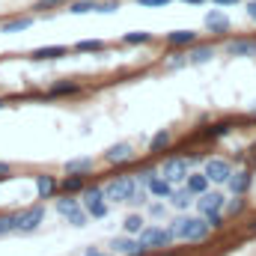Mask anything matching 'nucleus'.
Listing matches in <instances>:
<instances>
[{
    "label": "nucleus",
    "mask_w": 256,
    "mask_h": 256,
    "mask_svg": "<svg viewBox=\"0 0 256 256\" xmlns=\"http://www.w3.org/2000/svg\"><path fill=\"white\" fill-rule=\"evenodd\" d=\"M120 9V0H98V9L96 12H102V15H114Z\"/></svg>",
    "instance_id": "72a5a7b5"
},
{
    "label": "nucleus",
    "mask_w": 256,
    "mask_h": 256,
    "mask_svg": "<svg viewBox=\"0 0 256 256\" xmlns=\"http://www.w3.org/2000/svg\"><path fill=\"white\" fill-rule=\"evenodd\" d=\"M146 226V220H143V214H128L126 220H122V230H126L128 236H137L140 230Z\"/></svg>",
    "instance_id": "c756f323"
},
{
    "label": "nucleus",
    "mask_w": 256,
    "mask_h": 256,
    "mask_svg": "<svg viewBox=\"0 0 256 256\" xmlns=\"http://www.w3.org/2000/svg\"><path fill=\"white\" fill-rule=\"evenodd\" d=\"M0 108H6V98H0Z\"/></svg>",
    "instance_id": "c03bdc74"
},
{
    "label": "nucleus",
    "mask_w": 256,
    "mask_h": 256,
    "mask_svg": "<svg viewBox=\"0 0 256 256\" xmlns=\"http://www.w3.org/2000/svg\"><path fill=\"white\" fill-rule=\"evenodd\" d=\"M74 92H80V84L78 80H57L48 90V96H74Z\"/></svg>",
    "instance_id": "bb28decb"
},
{
    "label": "nucleus",
    "mask_w": 256,
    "mask_h": 256,
    "mask_svg": "<svg viewBox=\"0 0 256 256\" xmlns=\"http://www.w3.org/2000/svg\"><path fill=\"white\" fill-rule=\"evenodd\" d=\"M78 196H80V206L86 208V214L92 220L108 218V196H104V188L102 185H84V191L78 194Z\"/></svg>",
    "instance_id": "f03ea898"
},
{
    "label": "nucleus",
    "mask_w": 256,
    "mask_h": 256,
    "mask_svg": "<svg viewBox=\"0 0 256 256\" xmlns=\"http://www.w3.org/2000/svg\"><path fill=\"white\" fill-rule=\"evenodd\" d=\"M250 232H254V236H256V220H254V224H250Z\"/></svg>",
    "instance_id": "37998d69"
},
{
    "label": "nucleus",
    "mask_w": 256,
    "mask_h": 256,
    "mask_svg": "<svg viewBox=\"0 0 256 256\" xmlns=\"http://www.w3.org/2000/svg\"><path fill=\"white\" fill-rule=\"evenodd\" d=\"M212 57H214L212 45H191V51H188V63L191 66H202V63H208Z\"/></svg>",
    "instance_id": "aec40b11"
},
{
    "label": "nucleus",
    "mask_w": 256,
    "mask_h": 256,
    "mask_svg": "<svg viewBox=\"0 0 256 256\" xmlns=\"http://www.w3.org/2000/svg\"><path fill=\"white\" fill-rule=\"evenodd\" d=\"M149 214L152 218H164V202H152L149 206Z\"/></svg>",
    "instance_id": "c9c22d12"
},
{
    "label": "nucleus",
    "mask_w": 256,
    "mask_h": 256,
    "mask_svg": "<svg viewBox=\"0 0 256 256\" xmlns=\"http://www.w3.org/2000/svg\"><path fill=\"white\" fill-rule=\"evenodd\" d=\"M170 232H173V238H179V242L200 244V242L208 238L212 226H208V220H206L202 214H182V218H176V220L170 224Z\"/></svg>",
    "instance_id": "f257e3e1"
},
{
    "label": "nucleus",
    "mask_w": 256,
    "mask_h": 256,
    "mask_svg": "<svg viewBox=\"0 0 256 256\" xmlns=\"http://www.w3.org/2000/svg\"><path fill=\"white\" fill-rule=\"evenodd\" d=\"M84 256H110V254H102L98 248H90V250H86V254H84Z\"/></svg>",
    "instance_id": "a19ab883"
},
{
    "label": "nucleus",
    "mask_w": 256,
    "mask_h": 256,
    "mask_svg": "<svg viewBox=\"0 0 256 256\" xmlns=\"http://www.w3.org/2000/svg\"><path fill=\"white\" fill-rule=\"evenodd\" d=\"M202 173L208 176L212 185H226V179H230V173H232V164H230L226 158H206Z\"/></svg>",
    "instance_id": "0eeeda50"
},
{
    "label": "nucleus",
    "mask_w": 256,
    "mask_h": 256,
    "mask_svg": "<svg viewBox=\"0 0 256 256\" xmlns=\"http://www.w3.org/2000/svg\"><path fill=\"white\" fill-rule=\"evenodd\" d=\"M66 3H68V0H36L33 9H36V12H45V9H60Z\"/></svg>",
    "instance_id": "473e14b6"
},
{
    "label": "nucleus",
    "mask_w": 256,
    "mask_h": 256,
    "mask_svg": "<svg viewBox=\"0 0 256 256\" xmlns=\"http://www.w3.org/2000/svg\"><path fill=\"white\" fill-rule=\"evenodd\" d=\"M74 208H80V196L78 194H63L60 200H57V214H72Z\"/></svg>",
    "instance_id": "393cba45"
},
{
    "label": "nucleus",
    "mask_w": 256,
    "mask_h": 256,
    "mask_svg": "<svg viewBox=\"0 0 256 256\" xmlns=\"http://www.w3.org/2000/svg\"><path fill=\"white\" fill-rule=\"evenodd\" d=\"M248 18H250V21H256V0H250V3H248Z\"/></svg>",
    "instance_id": "58836bf2"
},
{
    "label": "nucleus",
    "mask_w": 256,
    "mask_h": 256,
    "mask_svg": "<svg viewBox=\"0 0 256 256\" xmlns=\"http://www.w3.org/2000/svg\"><path fill=\"white\" fill-rule=\"evenodd\" d=\"M170 140H173L170 128H161V131L149 140V152H161V149H167V146H170Z\"/></svg>",
    "instance_id": "cd10ccee"
},
{
    "label": "nucleus",
    "mask_w": 256,
    "mask_h": 256,
    "mask_svg": "<svg viewBox=\"0 0 256 256\" xmlns=\"http://www.w3.org/2000/svg\"><path fill=\"white\" fill-rule=\"evenodd\" d=\"M42 224H45V206H42V202H36V206H27V208L15 212V232H21V236L36 232Z\"/></svg>",
    "instance_id": "20e7f679"
},
{
    "label": "nucleus",
    "mask_w": 256,
    "mask_h": 256,
    "mask_svg": "<svg viewBox=\"0 0 256 256\" xmlns=\"http://www.w3.org/2000/svg\"><path fill=\"white\" fill-rule=\"evenodd\" d=\"M12 176V164L9 161H0V179H9Z\"/></svg>",
    "instance_id": "4c0bfd02"
},
{
    "label": "nucleus",
    "mask_w": 256,
    "mask_h": 256,
    "mask_svg": "<svg viewBox=\"0 0 256 256\" xmlns=\"http://www.w3.org/2000/svg\"><path fill=\"white\" fill-rule=\"evenodd\" d=\"M33 15H15V18H6V21H0V33H24V30H30L33 27Z\"/></svg>",
    "instance_id": "4468645a"
},
{
    "label": "nucleus",
    "mask_w": 256,
    "mask_h": 256,
    "mask_svg": "<svg viewBox=\"0 0 256 256\" xmlns=\"http://www.w3.org/2000/svg\"><path fill=\"white\" fill-rule=\"evenodd\" d=\"M137 244L146 248V250H161V248L173 244V232H170V226L167 230L164 226H143L137 232Z\"/></svg>",
    "instance_id": "39448f33"
},
{
    "label": "nucleus",
    "mask_w": 256,
    "mask_h": 256,
    "mask_svg": "<svg viewBox=\"0 0 256 256\" xmlns=\"http://www.w3.org/2000/svg\"><path fill=\"white\" fill-rule=\"evenodd\" d=\"M170 202H173V208L185 212V208H191V206H194V194L188 191V188H182V191H176V188H173V194H170Z\"/></svg>",
    "instance_id": "a878e982"
},
{
    "label": "nucleus",
    "mask_w": 256,
    "mask_h": 256,
    "mask_svg": "<svg viewBox=\"0 0 256 256\" xmlns=\"http://www.w3.org/2000/svg\"><path fill=\"white\" fill-rule=\"evenodd\" d=\"M164 42L170 48H191V45H196V33L194 30H170V33H164Z\"/></svg>",
    "instance_id": "ddd939ff"
},
{
    "label": "nucleus",
    "mask_w": 256,
    "mask_h": 256,
    "mask_svg": "<svg viewBox=\"0 0 256 256\" xmlns=\"http://www.w3.org/2000/svg\"><path fill=\"white\" fill-rule=\"evenodd\" d=\"M108 45L102 42V39H80V42H74V48L72 51H78V54H102Z\"/></svg>",
    "instance_id": "5701e85b"
},
{
    "label": "nucleus",
    "mask_w": 256,
    "mask_h": 256,
    "mask_svg": "<svg viewBox=\"0 0 256 256\" xmlns=\"http://www.w3.org/2000/svg\"><path fill=\"white\" fill-rule=\"evenodd\" d=\"M224 134H230V126H214L208 131V137H224Z\"/></svg>",
    "instance_id": "e433bc0d"
},
{
    "label": "nucleus",
    "mask_w": 256,
    "mask_h": 256,
    "mask_svg": "<svg viewBox=\"0 0 256 256\" xmlns=\"http://www.w3.org/2000/svg\"><path fill=\"white\" fill-rule=\"evenodd\" d=\"M194 202H196L200 214L224 212V206H226V200H224V194H220V191H202V194H200V200H194Z\"/></svg>",
    "instance_id": "6e6552de"
},
{
    "label": "nucleus",
    "mask_w": 256,
    "mask_h": 256,
    "mask_svg": "<svg viewBox=\"0 0 256 256\" xmlns=\"http://www.w3.org/2000/svg\"><path fill=\"white\" fill-rule=\"evenodd\" d=\"M146 191L152 194V196H158V200H170V194H173V182H167L161 173H155V176L149 179Z\"/></svg>",
    "instance_id": "f3484780"
},
{
    "label": "nucleus",
    "mask_w": 256,
    "mask_h": 256,
    "mask_svg": "<svg viewBox=\"0 0 256 256\" xmlns=\"http://www.w3.org/2000/svg\"><path fill=\"white\" fill-rule=\"evenodd\" d=\"M108 248H110V254H114V256H131L134 250H137V242H134V238L126 232V236L110 238V244H108Z\"/></svg>",
    "instance_id": "a211bd4d"
},
{
    "label": "nucleus",
    "mask_w": 256,
    "mask_h": 256,
    "mask_svg": "<svg viewBox=\"0 0 256 256\" xmlns=\"http://www.w3.org/2000/svg\"><path fill=\"white\" fill-rule=\"evenodd\" d=\"M57 191H60V179L57 176H51V173H39L36 176V196L39 200H51Z\"/></svg>",
    "instance_id": "9b49d317"
},
{
    "label": "nucleus",
    "mask_w": 256,
    "mask_h": 256,
    "mask_svg": "<svg viewBox=\"0 0 256 256\" xmlns=\"http://www.w3.org/2000/svg\"><path fill=\"white\" fill-rule=\"evenodd\" d=\"M137 6H143V9H158V6H167L170 0H134Z\"/></svg>",
    "instance_id": "f704fd0d"
},
{
    "label": "nucleus",
    "mask_w": 256,
    "mask_h": 256,
    "mask_svg": "<svg viewBox=\"0 0 256 256\" xmlns=\"http://www.w3.org/2000/svg\"><path fill=\"white\" fill-rule=\"evenodd\" d=\"M182 3H188V6H200V3H206V0H182Z\"/></svg>",
    "instance_id": "79ce46f5"
},
{
    "label": "nucleus",
    "mask_w": 256,
    "mask_h": 256,
    "mask_svg": "<svg viewBox=\"0 0 256 256\" xmlns=\"http://www.w3.org/2000/svg\"><path fill=\"white\" fill-rule=\"evenodd\" d=\"M137 179L131 176V173H122V176H114L108 185H104V196H108V202H128L134 194H137Z\"/></svg>",
    "instance_id": "7ed1b4c3"
},
{
    "label": "nucleus",
    "mask_w": 256,
    "mask_h": 256,
    "mask_svg": "<svg viewBox=\"0 0 256 256\" xmlns=\"http://www.w3.org/2000/svg\"><path fill=\"white\" fill-rule=\"evenodd\" d=\"M250 114H256V102H254V108H250Z\"/></svg>",
    "instance_id": "a18cd8bd"
},
{
    "label": "nucleus",
    "mask_w": 256,
    "mask_h": 256,
    "mask_svg": "<svg viewBox=\"0 0 256 256\" xmlns=\"http://www.w3.org/2000/svg\"><path fill=\"white\" fill-rule=\"evenodd\" d=\"M126 161H134V149L128 143H114L104 149V164H126Z\"/></svg>",
    "instance_id": "9d476101"
},
{
    "label": "nucleus",
    "mask_w": 256,
    "mask_h": 256,
    "mask_svg": "<svg viewBox=\"0 0 256 256\" xmlns=\"http://www.w3.org/2000/svg\"><path fill=\"white\" fill-rule=\"evenodd\" d=\"M84 185H86V179L78 176V173H66V179H60V191L63 194H80Z\"/></svg>",
    "instance_id": "4be33fe9"
},
{
    "label": "nucleus",
    "mask_w": 256,
    "mask_h": 256,
    "mask_svg": "<svg viewBox=\"0 0 256 256\" xmlns=\"http://www.w3.org/2000/svg\"><path fill=\"white\" fill-rule=\"evenodd\" d=\"M167 182H173V185H179V182H185V176L191 173V161L188 158H167L164 164H161V170H158Z\"/></svg>",
    "instance_id": "423d86ee"
},
{
    "label": "nucleus",
    "mask_w": 256,
    "mask_h": 256,
    "mask_svg": "<svg viewBox=\"0 0 256 256\" xmlns=\"http://www.w3.org/2000/svg\"><path fill=\"white\" fill-rule=\"evenodd\" d=\"M230 57H256V39H232L224 45Z\"/></svg>",
    "instance_id": "f8f14e48"
},
{
    "label": "nucleus",
    "mask_w": 256,
    "mask_h": 256,
    "mask_svg": "<svg viewBox=\"0 0 256 256\" xmlns=\"http://www.w3.org/2000/svg\"><path fill=\"white\" fill-rule=\"evenodd\" d=\"M214 6H236V3H242V0H212Z\"/></svg>",
    "instance_id": "ea45409f"
},
{
    "label": "nucleus",
    "mask_w": 256,
    "mask_h": 256,
    "mask_svg": "<svg viewBox=\"0 0 256 256\" xmlns=\"http://www.w3.org/2000/svg\"><path fill=\"white\" fill-rule=\"evenodd\" d=\"M208 185H212V182H208L206 173H188V176H185V188H188L194 196H200L202 191H208Z\"/></svg>",
    "instance_id": "412c9836"
},
{
    "label": "nucleus",
    "mask_w": 256,
    "mask_h": 256,
    "mask_svg": "<svg viewBox=\"0 0 256 256\" xmlns=\"http://www.w3.org/2000/svg\"><path fill=\"white\" fill-rule=\"evenodd\" d=\"M250 185H254V176H250L248 170L230 173V179H226V188H230L232 194H248L250 191Z\"/></svg>",
    "instance_id": "dca6fc26"
},
{
    "label": "nucleus",
    "mask_w": 256,
    "mask_h": 256,
    "mask_svg": "<svg viewBox=\"0 0 256 256\" xmlns=\"http://www.w3.org/2000/svg\"><path fill=\"white\" fill-rule=\"evenodd\" d=\"M63 170L66 173H78V176H90L96 170V161L92 158H72V161L63 164Z\"/></svg>",
    "instance_id": "6ab92c4d"
},
{
    "label": "nucleus",
    "mask_w": 256,
    "mask_h": 256,
    "mask_svg": "<svg viewBox=\"0 0 256 256\" xmlns=\"http://www.w3.org/2000/svg\"><path fill=\"white\" fill-rule=\"evenodd\" d=\"M122 42H126V45H149V42H152V33H149V30H131V33L122 36Z\"/></svg>",
    "instance_id": "c85d7f7f"
},
{
    "label": "nucleus",
    "mask_w": 256,
    "mask_h": 256,
    "mask_svg": "<svg viewBox=\"0 0 256 256\" xmlns=\"http://www.w3.org/2000/svg\"><path fill=\"white\" fill-rule=\"evenodd\" d=\"M66 9H68L72 15H90V12L98 9V0H68Z\"/></svg>",
    "instance_id": "b1692460"
},
{
    "label": "nucleus",
    "mask_w": 256,
    "mask_h": 256,
    "mask_svg": "<svg viewBox=\"0 0 256 256\" xmlns=\"http://www.w3.org/2000/svg\"><path fill=\"white\" fill-rule=\"evenodd\" d=\"M15 232V212H0V236Z\"/></svg>",
    "instance_id": "2f4dec72"
},
{
    "label": "nucleus",
    "mask_w": 256,
    "mask_h": 256,
    "mask_svg": "<svg viewBox=\"0 0 256 256\" xmlns=\"http://www.w3.org/2000/svg\"><path fill=\"white\" fill-rule=\"evenodd\" d=\"M202 24H206V30H208V33H214V36H224V33H230V27H232V24H230V18H226L220 9L206 12V21H202Z\"/></svg>",
    "instance_id": "1a4fd4ad"
},
{
    "label": "nucleus",
    "mask_w": 256,
    "mask_h": 256,
    "mask_svg": "<svg viewBox=\"0 0 256 256\" xmlns=\"http://www.w3.org/2000/svg\"><path fill=\"white\" fill-rule=\"evenodd\" d=\"M30 57L39 60V63H45V60H63V57H68V48L66 45H45V48H33Z\"/></svg>",
    "instance_id": "2eb2a0df"
},
{
    "label": "nucleus",
    "mask_w": 256,
    "mask_h": 256,
    "mask_svg": "<svg viewBox=\"0 0 256 256\" xmlns=\"http://www.w3.org/2000/svg\"><path fill=\"white\" fill-rule=\"evenodd\" d=\"M224 208H226V214H232V218H236V214H242V212L248 208V200H244V194H236V200H230Z\"/></svg>",
    "instance_id": "7c9ffc66"
}]
</instances>
